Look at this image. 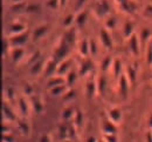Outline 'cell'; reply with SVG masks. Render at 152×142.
I'll use <instances>...</instances> for the list:
<instances>
[{
	"mask_svg": "<svg viewBox=\"0 0 152 142\" xmlns=\"http://www.w3.org/2000/svg\"><path fill=\"white\" fill-rule=\"evenodd\" d=\"M13 1V4H15V2H23V0H12Z\"/></svg>",
	"mask_w": 152,
	"mask_h": 142,
	"instance_id": "57",
	"label": "cell"
},
{
	"mask_svg": "<svg viewBox=\"0 0 152 142\" xmlns=\"http://www.w3.org/2000/svg\"><path fill=\"white\" fill-rule=\"evenodd\" d=\"M2 142H14V136L11 133L2 134Z\"/></svg>",
	"mask_w": 152,
	"mask_h": 142,
	"instance_id": "46",
	"label": "cell"
},
{
	"mask_svg": "<svg viewBox=\"0 0 152 142\" xmlns=\"http://www.w3.org/2000/svg\"><path fill=\"white\" fill-rule=\"evenodd\" d=\"M28 33L27 32H23L21 34H17V35H12L8 38V41H10V45L11 47H23L27 41H28Z\"/></svg>",
	"mask_w": 152,
	"mask_h": 142,
	"instance_id": "2",
	"label": "cell"
},
{
	"mask_svg": "<svg viewBox=\"0 0 152 142\" xmlns=\"http://www.w3.org/2000/svg\"><path fill=\"white\" fill-rule=\"evenodd\" d=\"M26 25L21 24V22H13L8 27V33H10V37L12 35H17V34H21L23 32H26Z\"/></svg>",
	"mask_w": 152,
	"mask_h": 142,
	"instance_id": "10",
	"label": "cell"
},
{
	"mask_svg": "<svg viewBox=\"0 0 152 142\" xmlns=\"http://www.w3.org/2000/svg\"><path fill=\"white\" fill-rule=\"evenodd\" d=\"M101 128H102L103 134H117L118 124H116L113 121H110L109 119H107V120L102 121V127Z\"/></svg>",
	"mask_w": 152,
	"mask_h": 142,
	"instance_id": "7",
	"label": "cell"
},
{
	"mask_svg": "<svg viewBox=\"0 0 152 142\" xmlns=\"http://www.w3.org/2000/svg\"><path fill=\"white\" fill-rule=\"evenodd\" d=\"M74 98H75V92L72 88H68L66 93L62 95V100L64 102H70L72 100H74Z\"/></svg>",
	"mask_w": 152,
	"mask_h": 142,
	"instance_id": "35",
	"label": "cell"
},
{
	"mask_svg": "<svg viewBox=\"0 0 152 142\" xmlns=\"http://www.w3.org/2000/svg\"><path fill=\"white\" fill-rule=\"evenodd\" d=\"M128 42H129V48L132 52L133 55H139V52H140V40H139V37H137L136 34H132L128 39Z\"/></svg>",
	"mask_w": 152,
	"mask_h": 142,
	"instance_id": "8",
	"label": "cell"
},
{
	"mask_svg": "<svg viewBox=\"0 0 152 142\" xmlns=\"http://www.w3.org/2000/svg\"><path fill=\"white\" fill-rule=\"evenodd\" d=\"M75 109L72 107V106H67L63 110H62V114H61V118L62 120L66 122L72 121V119H74V115H75Z\"/></svg>",
	"mask_w": 152,
	"mask_h": 142,
	"instance_id": "22",
	"label": "cell"
},
{
	"mask_svg": "<svg viewBox=\"0 0 152 142\" xmlns=\"http://www.w3.org/2000/svg\"><path fill=\"white\" fill-rule=\"evenodd\" d=\"M122 68H123V65H122V61L119 59H116L114 60V63H113V71H114V75L115 78L118 80L119 77L123 74L122 73Z\"/></svg>",
	"mask_w": 152,
	"mask_h": 142,
	"instance_id": "26",
	"label": "cell"
},
{
	"mask_svg": "<svg viewBox=\"0 0 152 142\" xmlns=\"http://www.w3.org/2000/svg\"><path fill=\"white\" fill-rule=\"evenodd\" d=\"M40 57H41V54H40V52H39V51H37L35 53H33V54L31 55V58H29L28 62H27V63H28V66H32L34 62H37L38 60H40V59H41Z\"/></svg>",
	"mask_w": 152,
	"mask_h": 142,
	"instance_id": "44",
	"label": "cell"
},
{
	"mask_svg": "<svg viewBox=\"0 0 152 142\" xmlns=\"http://www.w3.org/2000/svg\"><path fill=\"white\" fill-rule=\"evenodd\" d=\"M78 52L83 58H88L90 55V47H89V40L83 39L78 42Z\"/></svg>",
	"mask_w": 152,
	"mask_h": 142,
	"instance_id": "17",
	"label": "cell"
},
{
	"mask_svg": "<svg viewBox=\"0 0 152 142\" xmlns=\"http://www.w3.org/2000/svg\"><path fill=\"white\" fill-rule=\"evenodd\" d=\"M145 138H146V142H152V132H151V130L146 133Z\"/></svg>",
	"mask_w": 152,
	"mask_h": 142,
	"instance_id": "52",
	"label": "cell"
},
{
	"mask_svg": "<svg viewBox=\"0 0 152 142\" xmlns=\"http://www.w3.org/2000/svg\"><path fill=\"white\" fill-rule=\"evenodd\" d=\"M23 92H25L26 95L32 96V94H33V88H32V86H31V85H25V87H23Z\"/></svg>",
	"mask_w": 152,
	"mask_h": 142,
	"instance_id": "49",
	"label": "cell"
},
{
	"mask_svg": "<svg viewBox=\"0 0 152 142\" xmlns=\"http://www.w3.org/2000/svg\"><path fill=\"white\" fill-rule=\"evenodd\" d=\"M77 80V75H76V73L74 71H69V73L67 74V77H66V85L70 88L74 83L76 82Z\"/></svg>",
	"mask_w": 152,
	"mask_h": 142,
	"instance_id": "33",
	"label": "cell"
},
{
	"mask_svg": "<svg viewBox=\"0 0 152 142\" xmlns=\"http://www.w3.org/2000/svg\"><path fill=\"white\" fill-rule=\"evenodd\" d=\"M151 132H152V129H151Z\"/></svg>",
	"mask_w": 152,
	"mask_h": 142,
	"instance_id": "60",
	"label": "cell"
},
{
	"mask_svg": "<svg viewBox=\"0 0 152 142\" xmlns=\"http://www.w3.org/2000/svg\"><path fill=\"white\" fill-rule=\"evenodd\" d=\"M103 142H118L117 134H103Z\"/></svg>",
	"mask_w": 152,
	"mask_h": 142,
	"instance_id": "41",
	"label": "cell"
},
{
	"mask_svg": "<svg viewBox=\"0 0 152 142\" xmlns=\"http://www.w3.org/2000/svg\"><path fill=\"white\" fill-rule=\"evenodd\" d=\"M68 52H69L68 43L64 41V42H62L61 45H58V46L56 47V49H55V52H54V55H53V59L58 63L60 61H62L66 59Z\"/></svg>",
	"mask_w": 152,
	"mask_h": 142,
	"instance_id": "4",
	"label": "cell"
},
{
	"mask_svg": "<svg viewBox=\"0 0 152 142\" xmlns=\"http://www.w3.org/2000/svg\"><path fill=\"white\" fill-rule=\"evenodd\" d=\"M87 17H88V12L86 10H81L80 12H77L76 14V22L78 26H83L87 21Z\"/></svg>",
	"mask_w": 152,
	"mask_h": 142,
	"instance_id": "28",
	"label": "cell"
},
{
	"mask_svg": "<svg viewBox=\"0 0 152 142\" xmlns=\"http://www.w3.org/2000/svg\"><path fill=\"white\" fill-rule=\"evenodd\" d=\"M32 108H33V110L37 114L42 113V110H43V102L41 101L40 98H38V96H33L32 98Z\"/></svg>",
	"mask_w": 152,
	"mask_h": 142,
	"instance_id": "25",
	"label": "cell"
},
{
	"mask_svg": "<svg viewBox=\"0 0 152 142\" xmlns=\"http://www.w3.org/2000/svg\"><path fill=\"white\" fill-rule=\"evenodd\" d=\"M116 26V19L114 17H107L105 18V28L107 29H114Z\"/></svg>",
	"mask_w": 152,
	"mask_h": 142,
	"instance_id": "40",
	"label": "cell"
},
{
	"mask_svg": "<svg viewBox=\"0 0 152 142\" xmlns=\"http://www.w3.org/2000/svg\"><path fill=\"white\" fill-rule=\"evenodd\" d=\"M70 63L72 61L70 59H64V60L60 61L57 63V71H56V74L58 75H64V74H68L69 71H70Z\"/></svg>",
	"mask_w": 152,
	"mask_h": 142,
	"instance_id": "13",
	"label": "cell"
},
{
	"mask_svg": "<svg viewBox=\"0 0 152 142\" xmlns=\"http://www.w3.org/2000/svg\"><path fill=\"white\" fill-rule=\"evenodd\" d=\"M134 26H133V24L131 21H126L125 24H124V27H123V34H124V37L126 38V39H129L132 34H134Z\"/></svg>",
	"mask_w": 152,
	"mask_h": 142,
	"instance_id": "27",
	"label": "cell"
},
{
	"mask_svg": "<svg viewBox=\"0 0 152 142\" xmlns=\"http://www.w3.org/2000/svg\"><path fill=\"white\" fill-rule=\"evenodd\" d=\"M99 40L101 43L103 45V47L108 48V49H111L113 46H114V41L111 38V34L109 33V31L107 28H102L101 32H99Z\"/></svg>",
	"mask_w": 152,
	"mask_h": 142,
	"instance_id": "5",
	"label": "cell"
},
{
	"mask_svg": "<svg viewBox=\"0 0 152 142\" xmlns=\"http://www.w3.org/2000/svg\"><path fill=\"white\" fill-rule=\"evenodd\" d=\"M73 123L75 124L76 128H80V127L83 124V113H82V110L76 109L74 119H73Z\"/></svg>",
	"mask_w": 152,
	"mask_h": 142,
	"instance_id": "32",
	"label": "cell"
},
{
	"mask_svg": "<svg viewBox=\"0 0 152 142\" xmlns=\"http://www.w3.org/2000/svg\"><path fill=\"white\" fill-rule=\"evenodd\" d=\"M39 142H52V139H50V136L48 134H43V135L40 136Z\"/></svg>",
	"mask_w": 152,
	"mask_h": 142,
	"instance_id": "50",
	"label": "cell"
},
{
	"mask_svg": "<svg viewBox=\"0 0 152 142\" xmlns=\"http://www.w3.org/2000/svg\"><path fill=\"white\" fill-rule=\"evenodd\" d=\"M91 69H93V62L88 58H83V60L80 65V75L81 77H86L87 74L90 73Z\"/></svg>",
	"mask_w": 152,
	"mask_h": 142,
	"instance_id": "14",
	"label": "cell"
},
{
	"mask_svg": "<svg viewBox=\"0 0 152 142\" xmlns=\"http://www.w3.org/2000/svg\"><path fill=\"white\" fill-rule=\"evenodd\" d=\"M63 142H74L72 139H66V140H63Z\"/></svg>",
	"mask_w": 152,
	"mask_h": 142,
	"instance_id": "58",
	"label": "cell"
},
{
	"mask_svg": "<svg viewBox=\"0 0 152 142\" xmlns=\"http://www.w3.org/2000/svg\"><path fill=\"white\" fill-rule=\"evenodd\" d=\"M145 55H146V61H148V63L151 66L152 65V40L149 41L148 45H146Z\"/></svg>",
	"mask_w": 152,
	"mask_h": 142,
	"instance_id": "38",
	"label": "cell"
},
{
	"mask_svg": "<svg viewBox=\"0 0 152 142\" xmlns=\"http://www.w3.org/2000/svg\"><path fill=\"white\" fill-rule=\"evenodd\" d=\"M76 22V15L75 14H68L64 19H63V26L67 28H70L73 24Z\"/></svg>",
	"mask_w": 152,
	"mask_h": 142,
	"instance_id": "34",
	"label": "cell"
},
{
	"mask_svg": "<svg viewBox=\"0 0 152 142\" xmlns=\"http://www.w3.org/2000/svg\"><path fill=\"white\" fill-rule=\"evenodd\" d=\"M137 74H138L137 73V69L133 66H129L126 68V77H128V79H129V81H130L131 85L134 83L136 80H137Z\"/></svg>",
	"mask_w": 152,
	"mask_h": 142,
	"instance_id": "29",
	"label": "cell"
},
{
	"mask_svg": "<svg viewBox=\"0 0 152 142\" xmlns=\"http://www.w3.org/2000/svg\"><path fill=\"white\" fill-rule=\"evenodd\" d=\"M68 88H69V87H68L66 83H63V85H60V86L50 88V89H49V93H50V95H53V96H62V95L66 93V90H67Z\"/></svg>",
	"mask_w": 152,
	"mask_h": 142,
	"instance_id": "23",
	"label": "cell"
},
{
	"mask_svg": "<svg viewBox=\"0 0 152 142\" xmlns=\"http://www.w3.org/2000/svg\"><path fill=\"white\" fill-rule=\"evenodd\" d=\"M113 63H114V60L110 58V57H105L103 61H102V71H104V72H107V71H109V68H113Z\"/></svg>",
	"mask_w": 152,
	"mask_h": 142,
	"instance_id": "36",
	"label": "cell"
},
{
	"mask_svg": "<svg viewBox=\"0 0 152 142\" xmlns=\"http://www.w3.org/2000/svg\"><path fill=\"white\" fill-rule=\"evenodd\" d=\"M45 61L42 60V59H40L38 60L37 62H34L32 66H29V72L33 74V75H39L40 73H42L43 72V69H45Z\"/></svg>",
	"mask_w": 152,
	"mask_h": 142,
	"instance_id": "18",
	"label": "cell"
},
{
	"mask_svg": "<svg viewBox=\"0 0 152 142\" xmlns=\"http://www.w3.org/2000/svg\"><path fill=\"white\" fill-rule=\"evenodd\" d=\"M11 57L14 62H19L25 57V49L23 47H13L11 51Z\"/></svg>",
	"mask_w": 152,
	"mask_h": 142,
	"instance_id": "19",
	"label": "cell"
},
{
	"mask_svg": "<svg viewBox=\"0 0 152 142\" xmlns=\"http://www.w3.org/2000/svg\"><path fill=\"white\" fill-rule=\"evenodd\" d=\"M47 32H48V26L47 25H40V26H38L34 29V32H33V40L39 41L40 39H42L46 35Z\"/></svg>",
	"mask_w": 152,
	"mask_h": 142,
	"instance_id": "15",
	"label": "cell"
},
{
	"mask_svg": "<svg viewBox=\"0 0 152 142\" xmlns=\"http://www.w3.org/2000/svg\"><path fill=\"white\" fill-rule=\"evenodd\" d=\"M96 92H97V81H95L94 79H93V80H89V81L87 82V86H86V94H87V98H89V99L94 98Z\"/></svg>",
	"mask_w": 152,
	"mask_h": 142,
	"instance_id": "20",
	"label": "cell"
},
{
	"mask_svg": "<svg viewBox=\"0 0 152 142\" xmlns=\"http://www.w3.org/2000/svg\"><path fill=\"white\" fill-rule=\"evenodd\" d=\"M107 115H108V119L110 121H113L116 124H119L122 122V119H123V115H122V112L119 108L117 107H111L108 109L107 112Z\"/></svg>",
	"mask_w": 152,
	"mask_h": 142,
	"instance_id": "6",
	"label": "cell"
},
{
	"mask_svg": "<svg viewBox=\"0 0 152 142\" xmlns=\"http://www.w3.org/2000/svg\"><path fill=\"white\" fill-rule=\"evenodd\" d=\"M89 47H90V55L91 57H96L97 53H98V45H97L96 40L90 39L89 40Z\"/></svg>",
	"mask_w": 152,
	"mask_h": 142,
	"instance_id": "39",
	"label": "cell"
},
{
	"mask_svg": "<svg viewBox=\"0 0 152 142\" xmlns=\"http://www.w3.org/2000/svg\"><path fill=\"white\" fill-rule=\"evenodd\" d=\"M145 14L152 17V4H149L148 6H145Z\"/></svg>",
	"mask_w": 152,
	"mask_h": 142,
	"instance_id": "51",
	"label": "cell"
},
{
	"mask_svg": "<svg viewBox=\"0 0 152 142\" xmlns=\"http://www.w3.org/2000/svg\"><path fill=\"white\" fill-rule=\"evenodd\" d=\"M26 11L28 13H37L40 11V7H39V5H27Z\"/></svg>",
	"mask_w": 152,
	"mask_h": 142,
	"instance_id": "45",
	"label": "cell"
},
{
	"mask_svg": "<svg viewBox=\"0 0 152 142\" xmlns=\"http://www.w3.org/2000/svg\"><path fill=\"white\" fill-rule=\"evenodd\" d=\"M115 1H116V4H117V5L119 6V5H121V4H123V2L125 1V0H115Z\"/></svg>",
	"mask_w": 152,
	"mask_h": 142,
	"instance_id": "56",
	"label": "cell"
},
{
	"mask_svg": "<svg viewBox=\"0 0 152 142\" xmlns=\"http://www.w3.org/2000/svg\"><path fill=\"white\" fill-rule=\"evenodd\" d=\"M5 94H6V99H7V101H13V100L15 99V92H14V89H13L12 87L6 88Z\"/></svg>",
	"mask_w": 152,
	"mask_h": 142,
	"instance_id": "42",
	"label": "cell"
},
{
	"mask_svg": "<svg viewBox=\"0 0 152 142\" xmlns=\"http://www.w3.org/2000/svg\"><path fill=\"white\" fill-rule=\"evenodd\" d=\"M68 133H69V123L63 121L58 126V135L62 140L68 139Z\"/></svg>",
	"mask_w": 152,
	"mask_h": 142,
	"instance_id": "24",
	"label": "cell"
},
{
	"mask_svg": "<svg viewBox=\"0 0 152 142\" xmlns=\"http://www.w3.org/2000/svg\"><path fill=\"white\" fill-rule=\"evenodd\" d=\"M148 122H149V127L152 129V113L149 115V119H148Z\"/></svg>",
	"mask_w": 152,
	"mask_h": 142,
	"instance_id": "55",
	"label": "cell"
},
{
	"mask_svg": "<svg viewBox=\"0 0 152 142\" xmlns=\"http://www.w3.org/2000/svg\"><path fill=\"white\" fill-rule=\"evenodd\" d=\"M104 87H105V80H104V78H101V79L97 81V90L102 93L103 89H104Z\"/></svg>",
	"mask_w": 152,
	"mask_h": 142,
	"instance_id": "47",
	"label": "cell"
},
{
	"mask_svg": "<svg viewBox=\"0 0 152 142\" xmlns=\"http://www.w3.org/2000/svg\"><path fill=\"white\" fill-rule=\"evenodd\" d=\"M119 8L122 10V12L128 13V14H133L137 10V4L133 0H125L123 4L119 5Z\"/></svg>",
	"mask_w": 152,
	"mask_h": 142,
	"instance_id": "11",
	"label": "cell"
},
{
	"mask_svg": "<svg viewBox=\"0 0 152 142\" xmlns=\"http://www.w3.org/2000/svg\"><path fill=\"white\" fill-rule=\"evenodd\" d=\"M66 83V79H63L61 75L58 74H55L50 78H48V81H47V86H48V89L53 88V87H56V86H60V85H63Z\"/></svg>",
	"mask_w": 152,
	"mask_h": 142,
	"instance_id": "16",
	"label": "cell"
},
{
	"mask_svg": "<svg viewBox=\"0 0 152 142\" xmlns=\"http://www.w3.org/2000/svg\"><path fill=\"white\" fill-rule=\"evenodd\" d=\"M18 107H19L20 113H21L23 116H28V115H29L31 107H29L28 101H27L25 98H20L19 100H18Z\"/></svg>",
	"mask_w": 152,
	"mask_h": 142,
	"instance_id": "21",
	"label": "cell"
},
{
	"mask_svg": "<svg viewBox=\"0 0 152 142\" xmlns=\"http://www.w3.org/2000/svg\"><path fill=\"white\" fill-rule=\"evenodd\" d=\"M86 2H87V0H77V1H76V6H75L76 12H80L81 10H83V6H84Z\"/></svg>",
	"mask_w": 152,
	"mask_h": 142,
	"instance_id": "48",
	"label": "cell"
},
{
	"mask_svg": "<svg viewBox=\"0 0 152 142\" xmlns=\"http://www.w3.org/2000/svg\"><path fill=\"white\" fill-rule=\"evenodd\" d=\"M94 12L98 18H107L110 13V6L107 0H98L94 7Z\"/></svg>",
	"mask_w": 152,
	"mask_h": 142,
	"instance_id": "1",
	"label": "cell"
},
{
	"mask_svg": "<svg viewBox=\"0 0 152 142\" xmlns=\"http://www.w3.org/2000/svg\"><path fill=\"white\" fill-rule=\"evenodd\" d=\"M56 71H57V62L53 58L49 59L48 61H46L45 63V69H43V73L46 74V77L50 78L53 75L56 74Z\"/></svg>",
	"mask_w": 152,
	"mask_h": 142,
	"instance_id": "9",
	"label": "cell"
},
{
	"mask_svg": "<svg viewBox=\"0 0 152 142\" xmlns=\"http://www.w3.org/2000/svg\"><path fill=\"white\" fill-rule=\"evenodd\" d=\"M58 2H60V8L62 10V8H64V7H66V5H67L68 0H58Z\"/></svg>",
	"mask_w": 152,
	"mask_h": 142,
	"instance_id": "53",
	"label": "cell"
},
{
	"mask_svg": "<svg viewBox=\"0 0 152 142\" xmlns=\"http://www.w3.org/2000/svg\"><path fill=\"white\" fill-rule=\"evenodd\" d=\"M130 81L126 77V74H122L118 79V90H119V94L122 95V98H128V94H129V87H130Z\"/></svg>",
	"mask_w": 152,
	"mask_h": 142,
	"instance_id": "3",
	"label": "cell"
},
{
	"mask_svg": "<svg viewBox=\"0 0 152 142\" xmlns=\"http://www.w3.org/2000/svg\"><path fill=\"white\" fill-rule=\"evenodd\" d=\"M17 124H18V130L22 135H28L29 134V124L27 122L25 121H21V120H18L17 121Z\"/></svg>",
	"mask_w": 152,
	"mask_h": 142,
	"instance_id": "31",
	"label": "cell"
},
{
	"mask_svg": "<svg viewBox=\"0 0 152 142\" xmlns=\"http://www.w3.org/2000/svg\"><path fill=\"white\" fill-rule=\"evenodd\" d=\"M10 8L12 12H21V11H26L27 5L25 2H15V4H12Z\"/></svg>",
	"mask_w": 152,
	"mask_h": 142,
	"instance_id": "37",
	"label": "cell"
},
{
	"mask_svg": "<svg viewBox=\"0 0 152 142\" xmlns=\"http://www.w3.org/2000/svg\"><path fill=\"white\" fill-rule=\"evenodd\" d=\"M47 7L52 11H56L60 8V2L58 0H47Z\"/></svg>",
	"mask_w": 152,
	"mask_h": 142,
	"instance_id": "43",
	"label": "cell"
},
{
	"mask_svg": "<svg viewBox=\"0 0 152 142\" xmlns=\"http://www.w3.org/2000/svg\"><path fill=\"white\" fill-rule=\"evenodd\" d=\"M2 115H4V121L5 122H12L17 121V116L13 113V110L10 108L8 104H6V102L2 103Z\"/></svg>",
	"mask_w": 152,
	"mask_h": 142,
	"instance_id": "12",
	"label": "cell"
},
{
	"mask_svg": "<svg viewBox=\"0 0 152 142\" xmlns=\"http://www.w3.org/2000/svg\"><path fill=\"white\" fill-rule=\"evenodd\" d=\"M151 38V31L148 29V28H144L142 32H140V35H139V40L142 45H148V42L150 41Z\"/></svg>",
	"mask_w": 152,
	"mask_h": 142,
	"instance_id": "30",
	"label": "cell"
},
{
	"mask_svg": "<svg viewBox=\"0 0 152 142\" xmlns=\"http://www.w3.org/2000/svg\"><path fill=\"white\" fill-rule=\"evenodd\" d=\"M86 142H97V139L94 138V136H90V138H88V139L86 140Z\"/></svg>",
	"mask_w": 152,
	"mask_h": 142,
	"instance_id": "54",
	"label": "cell"
},
{
	"mask_svg": "<svg viewBox=\"0 0 152 142\" xmlns=\"http://www.w3.org/2000/svg\"><path fill=\"white\" fill-rule=\"evenodd\" d=\"M150 4H152V0H150Z\"/></svg>",
	"mask_w": 152,
	"mask_h": 142,
	"instance_id": "59",
	"label": "cell"
}]
</instances>
